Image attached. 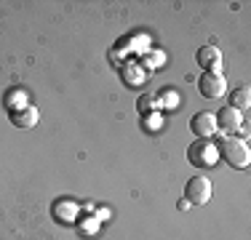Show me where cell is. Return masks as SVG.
Returning a JSON list of instances; mask_svg holds the SVG:
<instances>
[{
  "label": "cell",
  "mask_w": 251,
  "mask_h": 240,
  "mask_svg": "<svg viewBox=\"0 0 251 240\" xmlns=\"http://www.w3.org/2000/svg\"><path fill=\"white\" fill-rule=\"evenodd\" d=\"M190 131H193L198 139H211L217 134V120H214V112H195L193 120H190Z\"/></svg>",
  "instance_id": "5b68a950"
},
{
  "label": "cell",
  "mask_w": 251,
  "mask_h": 240,
  "mask_svg": "<svg viewBox=\"0 0 251 240\" xmlns=\"http://www.w3.org/2000/svg\"><path fill=\"white\" fill-rule=\"evenodd\" d=\"M214 120H217V131H225V134H235L243 125V115L238 110H232V107H222L214 115Z\"/></svg>",
  "instance_id": "8992f818"
},
{
  "label": "cell",
  "mask_w": 251,
  "mask_h": 240,
  "mask_svg": "<svg viewBox=\"0 0 251 240\" xmlns=\"http://www.w3.org/2000/svg\"><path fill=\"white\" fill-rule=\"evenodd\" d=\"M198 91H201L203 99H219V96L227 91V83H225L222 72L219 70H206L198 77Z\"/></svg>",
  "instance_id": "3957f363"
},
{
  "label": "cell",
  "mask_w": 251,
  "mask_h": 240,
  "mask_svg": "<svg viewBox=\"0 0 251 240\" xmlns=\"http://www.w3.org/2000/svg\"><path fill=\"white\" fill-rule=\"evenodd\" d=\"M187 160H190L193 166H198V168H211V166L219 160L217 144L208 142V139L193 142V144H190V149H187Z\"/></svg>",
  "instance_id": "7a4b0ae2"
},
{
  "label": "cell",
  "mask_w": 251,
  "mask_h": 240,
  "mask_svg": "<svg viewBox=\"0 0 251 240\" xmlns=\"http://www.w3.org/2000/svg\"><path fill=\"white\" fill-rule=\"evenodd\" d=\"M211 192H214V187L206 176H193L184 184V197H187V203H193V206H206V203L211 200Z\"/></svg>",
  "instance_id": "277c9868"
},
{
  "label": "cell",
  "mask_w": 251,
  "mask_h": 240,
  "mask_svg": "<svg viewBox=\"0 0 251 240\" xmlns=\"http://www.w3.org/2000/svg\"><path fill=\"white\" fill-rule=\"evenodd\" d=\"M249 104H251V91H249V86H238L235 91H230V104H227V107L243 112V110H249Z\"/></svg>",
  "instance_id": "9c48e42d"
},
{
  "label": "cell",
  "mask_w": 251,
  "mask_h": 240,
  "mask_svg": "<svg viewBox=\"0 0 251 240\" xmlns=\"http://www.w3.org/2000/svg\"><path fill=\"white\" fill-rule=\"evenodd\" d=\"M217 155L230 168H246L249 160H251L249 144L243 139H238V136H222L219 144H217Z\"/></svg>",
  "instance_id": "6da1fadb"
},
{
  "label": "cell",
  "mask_w": 251,
  "mask_h": 240,
  "mask_svg": "<svg viewBox=\"0 0 251 240\" xmlns=\"http://www.w3.org/2000/svg\"><path fill=\"white\" fill-rule=\"evenodd\" d=\"M195 62H198V67H203V70H219L222 53L214 46H201L198 51H195Z\"/></svg>",
  "instance_id": "52a82bcc"
},
{
  "label": "cell",
  "mask_w": 251,
  "mask_h": 240,
  "mask_svg": "<svg viewBox=\"0 0 251 240\" xmlns=\"http://www.w3.org/2000/svg\"><path fill=\"white\" fill-rule=\"evenodd\" d=\"M152 107H155V96L142 94V96H139V101H136V110H139V115H142V118H147V115L152 112Z\"/></svg>",
  "instance_id": "30bf717a"
},
{
  "label": "cell",
  "mask_w": 251,
  "mask_h": 240,
  "mask_svg": "<svg viewBox=\"0 0 251 240\" xmlns=\"http://www.w3.org/2000/svg\"><path fill=\"white\" fill-rule=\"evenodd\" d=\"M11 123L16 128H32L38 123V110L35 107H19V110H11Z\"/></svg>",
  "instance_id": "ba28073f"
}]
</instances>
